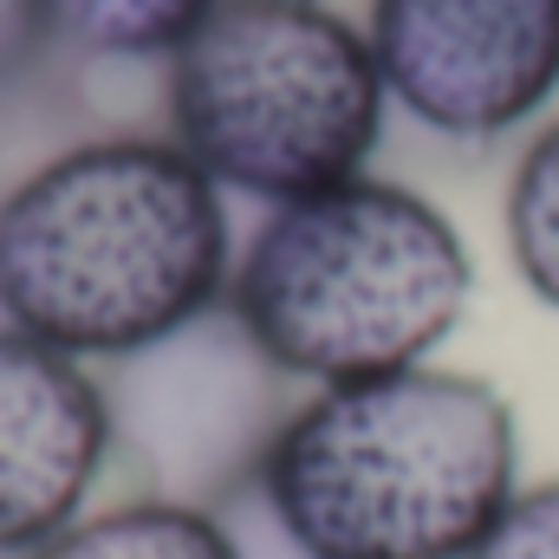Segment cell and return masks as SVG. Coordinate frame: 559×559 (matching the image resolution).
Wrapping results in <instances>:
<instances>
[{
	"mask_svg": "<svg viewBox=\"0 0 559 559\" xmlns=\"http://www.w3.org/2000/svg\"><path fill=\"white\" fill-rule=\"evenodd\" d=\"M228 274V195L169 131L79 138L0 195V325L85 365L202 319Z\"/></svg>",
	"mask_w": 559,
	"mask_h": 559,
	"instance_id": "cell-1",
	"label": "cell"
},
{
	"mask_svg": "<svg viewBox=\"0 0 559 559\" xmlns=\"http://www.w3.org/2000/svg\"><path fill=\"white\" fill-rule=\"evenodd\" d=\"M468 559H559V475L521 488Z\"/></svg>",
	"mask_w": 559,
	"mask_h": 559,
	"instance_id": "cell-11",
	"label": "cell"
},
{
	"mask_svg": "<svg viewBox=\"0 0 559 559\" xmlns=\"http://www.w3.org/2000/svg\"><path fill=\"white\" fill-rule=\"evenodd\" d=\"M26 559H254L248 534L222 508L124 495L105 508H85L72 527H59Z\"/></svg>",
	"mask_w": 559,
	"mask_h": 559,
	"instance_id": "cell-8",
	"label": "cell"
},
{
	"mask_svg": "<svg viewBox=\"0 0 559 559\" xmlns=\"http://www.w3.org/2000/svg\"><path fill=\"white\" fill-rule=\"evenodd\" d=\"M371 59L423 131L488 143L559 92V0H371Z\"/></svg>",
	"mask_w": 559,
	"mask_h": 559,
	"instance_id": "cell-6",
	"label": "cell"
},
{
	"mask_svg": "<svg viewBox=\"0 0 559 559\" xmlns=\"http://www.w3.org/2000/svg\"><path fill=\"white\" fill-rule=\"evenodd\" d=\"M59 52H52V39H46V26L33 20V0H0V105L39 72V66H52Z\"/></svg>",
	"mask_w": 559,
	"mask_h": 559,
	"instance_id": "cell-12",
	"label": "cell"
},
{
	"mask_svg": "<svg viewBox=\"0 0 559 559\" xmlns=\"http://www.w3.org/2000/svg\"><path fill=\"white\" fill-rule=\"evenodd\" d=\"M468 293L462 228L371 169L267 209L228 274L235 319L306 391L429 365L462 325Z\"/></svg>",
	"mask_w": 559,
	"mask_h": 559,
	"instance_id": "cell-3",
	"label": "cell"
},
{
	"mask_svg": "<svg viewBox=\"0 0 559 559\" xmlns=\"http://www.w3.org/2000/svg\"><path fill=\"white\" fill-rule=\"evenodd\" d=\"M508 254L514 274L527 280V293L559 312V118L521 150L514 176H508Z\"/></svg>",
	"mask_w": 559,
	"mask_h": 559,
	"instance_id": "cell-10",
	"label": "cell"
},
{
	"mask_svg": "<svg viewBox=\"0 0 559 559\" xmlns=\"http://www.w3.org/2000/svg\"><path fill=\"white\" fill-rule=\"evenodd\" d=\"M98 384L111 411V475H124L131 495L222 514L254 495L293 411V378L254 345L228 299L131 358L98 365Z\"/></svg>",
	"mask_w": 559,
	"mask_h": 559,
	"instance_id": "cell-5",
	"label": "cell"
},
{
	"mask_svg": "<svg viewBox=\"0 0 559 559\" xmlns=\"http://www.w3.org/2000/svg\"><path fill=\"white\" fill-rule=\"evenodd\" d=\"M163 111L222 195L280 209L365 176L391 92L365 26L338 7L222 0L163 66Z\"/></svg>",
	"mask_w": 559,
	"mask_h": 559,
	"instance_id": "cell-4",
	"label": "cell"
},
{
	"mask_svg": "<svg viewBox=\"0 0 559 559\" xmlns=\"http://www.w3.org/2000/svg\"><path fill=\"white\" fill-rule=\"evenodd\" d=\"M111 475V411L98 365L0 325V559L39 554L98 508Z\"/></svg>",
	"mask_w": 559,
	"mask_h": 559,
	"instance_id": "cell-7",
	"label": "cell"
},
{
	"mask_svg": "<svg viewBox=\"0 0 559 559\" xmlns=\"http://www.w3.org/2000/svg\"><path fill=\"white\" fill-rule=\"evenodd\" d=\"M521 495L514 404L449 365L299 391L241 508L286 559H468Z\"/></svg>",
	"mask_w": 559,
	"mask_h": 559,
	"instance_id": "cell-2",
	"label": "cell"
},
{
	"mask_svg": "<svg viewBox=\"0 0 559 559\" xmlns=\"http://www.w3.org/2000/svg\"><path fill=\"white\" fill-rule=\"evenodd\" d=\"M215 7L222 0H33V20L59 59L169 66Z\"/></svg>",
	"mask_w": 559,
	"mask_h": 559,
	"instance_id": "cell-9",
	"label": "cell"
}]
</instances>
